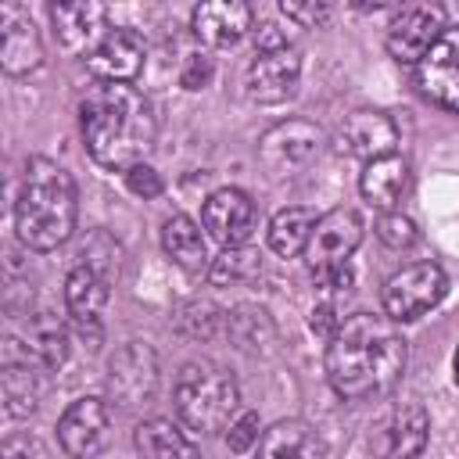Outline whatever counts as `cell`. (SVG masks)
<instances>
[{
  "mask_svg": "<svg viewBox=\"0 0 459 459\" xmlns=\"http://www.w3.org/2000/svg\"><path fill=\"white\" fill-rule=\"evenodd\" d=\"M405 373V341L394 319L355 312L326 341V380L341 398L362 402L387 394Z\"/></svg>",
  "mask_w": 459,
  "mask_h": 459,
  "instance_id": "obj_1",
  "label": "cell"
},
{
  "mask_svg": "<svg viewBox=\"0 0 459 459\" xmlns=\"http://www.w3.org/2000/svg\"><path fill=\"white\" fill-rule=\"evenodd\" d=\"M79 122L90 158L111 172L143 165L158 136L154 108L133 82H93L82 97Z\"/></svg>",
  "mask_w": 459,
  "mask_h": 459,
  "instance_id": "obj_2",
  "label": "cell"
},
{
  "mask_svg": "<svg viewBox=\"0 0 459 459\" xmlns=\"http://www.w3.org/2000/svg\"><path fill=\"white\" fill-rule=\"evenodd\" d=\"M18 240L32 251H54L75 230V183L65 165L50 158H29L22 190L14 197Z\"/></svg>",
  "mask_w": 459,
  "mask_h": 459,
  "instance_id": "obj_3",
  "label": "cell"
},
{
  "mask_svg": "<svg viewBox=\"0 0 459 459\" xmlns=\"http://www.w3.org/2000/svg\"><path fill=\"white\" fill-rule=\"evenodd\" d=\"M240 405V391L230 369L201 359L186 362L176 377V412L190 430L215 434L233 423Z\"/></svg>",
  "mask_w": 459,
  "mask_h": 459,
  "instance_id": "obj_4",
  "label": "cell"
},
{
  "mask_svg": "<svg viewBox=\"0 0 459 459\" xmlns=\"http://www.w3.org/2000/svg\"><path fill=\"white\" fill-rule=\"evenodd\" d=\"M445 290H448V280H445L441 265H434V262L405 265L384 283V312L394 323L420 319L445 298Z\"/></svg>",
  "mask_w": 459,
  "mask_h": 459,
  "instance_id": "obj_5",
  "label": "cell"
},
{
  "mask_svg": "<svg viewBox=\"0 0 459 459\" xmlns=\"http://www.w3.org/2000/svg\"><path fill=\"white\" fill-rule=\"evenodd\" d=\"M430 416L420 402H394L369 430L373 459H416L427 445Z\"/></svg>",
  "mask_w": 459,
  "mask_h": 459,
  "instance_id": "obj_6",
  "label": "cell"
},
{
  "mask_svg": "<svg viewBox=\"0 0 459 459\" xmlns=\"http://www.w3.org/2000/svg\"><path fill=\"white\" fill-rule=\"evenodd\" d=\"M154 391H158V355L151 351V344L129 341L108 362V394L118 405L136 409V405H147Z\"/></svg>",
  "mask_w": 459,
  "mask_h": 459,
  "instance_id": "obj_7",
  "label": "cell"
},
{
  "mask_svg": "<svg viewBox=\"0 0 459 459\" xmlns=\"http://www.w3.org/2000/svg\"><path fill=\"white\" fill-rule=\"evenodd\" d=\"M445 29L448 25H445V11L441 7H434V4H409L387 25V50H391L394 61L420 65L427 57V50L441 39Z\"/></svg>",
  "mask_w": 459,
  "mask_h": 459,
  "instance_id": "obj_8",
  "label": "cell"
},
{
  "mask_svg": "<svg viewBox=\"0 0 459 459\" xmlns=\"http://www.w3.org/2000/svg\"><path fill=\"white\" fill-rule=\"evenodd\" d=\"M359 240H362V219L351 208H333V212L316 219V230H312L308 247H305V258H308L312 273L333 269V265H348V258L355 255Z\"/></svg>",
  "mask_w": 459,
  "mask_h": 459,
  "instance_id": "obj_9",
  "label": "cell"
},
{
  "mask_svg": "<svg viewBox=\"0 0 459 459\" xmlns=\"http://www.w3.org/2000/svg\"><path fill=\"white\" fill-rule=\"evenodd\" d=\"M111 409L100 398H75L57 420V441L72 459H93L108 445Z\"/></svg>",
  "mask_w": 459,
  "mask_h": 459,
  "instance_id": "obj_10",
  "label": "cell"
},
{
  "mask_svg": "<svg viewBox=\"0 0 459 459\" xmlns=\"http://www.w3.org/2000/svg\"><path fill=\"white\" fill-rule=\"evenodd\" d=\"M416 82L423 97L459 115V25H448L441 39L416 65Z\"/></svg>",
  "mask_w": 459,
  "mask_h": 459,
  "instance_id": "obj_11",
  "label": "cell"
},
{
  "mask_svg": "<svg viewBox=\"0 0 459 459\" xmlns=\"http://www.w3.org/2000/svg\"><path fill=\"white\" fill-rule=\"evenodd\" d=\"M301 79V57L294 47H276V50H255L247 65V97L258 104H283L294 97Z\"/></svg>",
  "mask_w": 459,
  "mask_h": 459,
  "instance_id": "obj_12",
  "label": "cell"
},
{
  "mask_svg": "<svg viewBox=\"0 0 459 459\" xmlns=\"http://www.w3.org/2000/svg\"><path fill=\"white\" fill-rule=\"evenodd\" d=\"M201 219H204V230H208L222 247H244L247 237L255 233L258 212H255V201H251L244 190L222 186V190L208 194Z\"/></svg>",
  "mask_w": 459,
  "mask_h": 459,
  "instance_id": "obj_13",
  "label": "cell"
},
{
  "mask_svg": "<svg viewBox=\"0 0 459 459\" xmlns=\"http://www.w3.org/2000/svg\"><path fill=\"white\" fill-rule=\"evenodd\" d=\"M50 18H54L57 43L68 54H86L90 57L100 47V39L111 32V29H104L108 25V7L104 4H93V0L54 4L50 7Z\"/></svg>",
  "mask_w": 459,
  "mask_h": 459,
  "instance_id": "obj_14",
  "label": "cell"
},
{
  "mask_svg": "<svg viewBox=\"0 0 459 459\" xmlns=\"http://www.w3.org/2000/svg\"><path fill=\"white\" fill-rule=\"evenodd\" d=\"M394 143H398V126L384 111H366V108L351 111L337 129V147L362 161L394 154Z\"/></svg>",
  "mask_w": 459,
  "mask_h": 459,
  "instance_id": "obj_15",
  "label": "cell"
},
{
  "mask_svg": "<svg viewBox=\"0 0 459 459\" xmlns=\"http://www.w3.org/2000/svg\"><path fill=\"white\" fill-rule=\"evenodd\" d=\"M319 147V129L305 118H287V122H276L273 129L262 133L258 140V154L269 169L276 172H290L298 165H305Z\"/></svg>",
  "mask_w": 459,
  "mask_h": 459,
  "instance_id": "obj_16",
  "label": "cell"
},
{
  "mask_svg": "<svg viewBox=\"0 0 459 459\" xmlns=\"http://www.w3.org/2000/svg\"><path fill=\"white\" fill-rule=\"evenodd\" d=\"M108 305V280L93 273L90 265H75L65 280V308L75 323V330L97 344L100 341V312Z\"/></svg>",
  "mask_w": 459,
  "mask_h": 459,
  "instance_id": "obj_17",
  "label": "cell"
},
{
  "mask_svg": "<svg viewBox=\"0 0 459 459\" xmlns=\"http://www.w3.org/2000/svg\"><path fill=\"white\" fill-rule=\"evenodd\" d=\"M39 366L32 362L29 348L22 341H7L4 344V359H0V394H4V409L7 416H29L39 402Z\"/></svg>",
  "mask_w": 459,
  "mask_h": 459,
  "instance_id": "obj_18",
  "label": "cell"
},
{
  "mask_svg": "<svg viewBox=\"0 0 459 459\" xmlns=\"http://www.w3.org/2000/svg\"><path fill=\"white\" fill-rule=\"evenodd\" d=\"M43 61V47L29 11L18 4H0V65L7 75H25Z\"/></svg>",
  "mask_w": 459,
  "mask_h": 459,
  "instance_id": "obj_19",
  "label": "cell"
},
{
  "mask_svg": "<svg viewBox=\"0 0 459 459\" xmlns=\"http://www.w3.org/2000/svg\"><path fill=\"white\" fill-rule=\"evenodd\" d=\"M97 82H133L143 68V39L133 29H111L86 57Z\"/></svg>",
  "mask_w": 459,
  "mask_h": 459,
  "instance_id": "obj_20",
  "label": "cell"
},
{
  "mask_svg": "<svg viewBox=\"0 0 459 459\" xmlns=\"http://www.w3.org/2000/svg\"><path fill=\"white\" fill-rule=\"evenodd\" d=\"M251 18L255 11L240 0H212V4L194 7L190 25L197 39H204L208 47H233L251 32Z\"/></svg>",
  "mask_w": 459,
  "mask_h": 459,
  "instance_id": "obj_21",
  "label": "cell"
},
{
  "mask_svg": "<svg viewBox=\"0 0 459 459\" xmlns=\"http://www.w3.org/2000/svg\"><path fill=\"white\" fill-rule=\"evenodd\" d=\"M258 459H326V445L305 420H280L258 437Z\"/></svg>",
  "mask_w": 459,
  "mask_h": 459,
  "instance_id": "obj_22",
  "label": "cell"
},
{
  "mask_svg": "<svg viewBox=\"0 0 459 459\" xmlns=\"http://www.w3.org/2000/svg\"><path fill=\"white\" fill-rule=\"evenodd\" d=\"M405 186H409V161L398 154H384V158L366 161V169L359 176L362 197L377 208H391L405 194Z\"/></svg>",
  "mask_w": 459,
  "mask_h": 459,
  "instance_id": "obj_23",
  "label": "cell"
},
{
  "mask_svg": "<svg viewBox=\"0 0 459 459\" xmlns=\"http://www.w3.org/2000/svg\"><path fill=\"white\" fill-rule=\"evenodd\" d=\"M133 441L140 459H197L194 441L172 420H143Z\"/></svg>",
  "mask_w": 459,
  "mask_h": 459,
  "instance_id": "obj_24",
  "label": "cell"
},
{
  "mask_svg": "<svg viewBox=\"0 0 459 459\" xmlns=\"http://www.w3.org/2000/svg\"><path fill=\"white\" fill-rule=\"evenodd\" d=\"M316 219H319V215H316L312 208H301V204L276 212L273 222H269V247H273L280 258L305 255L308 237H312V230H316Z\"/></svg>",
  "mask_w": 459,
  "mask_h": 459,
  "instance_id": "obj_25",
  "label": "cell"
},
{
  "mask_svg": "<svg viewBox=\"0 0 459 459\" xmlns=\"http://www.w3.org/2000/svg\"><path fill=\"white\" fill-rule=\"evenodd\" d=\"M161 244L169 251L172 262H179L183 269L197 273L208 262V247H204V237H201V226L190 219V215H172L165 226H161Z\"/></svg>",
  "mask_w": 459,
  "mask_h": 459,
  "instance_id": "obj_26",
  "label": "cell"
},
{
  "mask_svg": "<svg viewBox=\"0 0 459 459\" xmlns=\"http://www.w3.org/2000/svg\"><path fill=\"white\" fill-rule=\"evenodd\" d=\"M25 348H29V355H32V362L39 369H61L65 359H68V333L54 316L43 312V316L29 319Z\"/></svg>",
  "mask_w": 459,
  "mask_h": 459,
  "instance_id": "obj_27",
  "label": "cell"
},
{
  "mask_svg": "<svg viewBox=\"0 0 459 459\" xmlns=\"http://www.w3.org/2000/svg\"><path fill=\"white\" fill-rule=\"evenodd\" d=\"M262 276V255L255 247H222L219 258H212L208 265V280L215 287H244L251 280Z\"/></svg>",
  "mask_w": 459,
  "mask_h": 459,
  "instance_id": "obj_28",
  "label": "cell"
},
{
  "mask_svg": "<svg viewBox=\"0 0 459 459\" xmlns=\"http://www.w3.org/2000/svg\"><path fill=\"white\" fill-rule=\"evenodd\" d=\"M226 326H230V333H233L244 348H262V341L273 337V326H269V319H265L262 308H237V312L226 319Z\"/></svg>",
  "mask_w": 459,
  "mask_h": 459,
  "instance_id": "obj_29",
  "label": "cell"
},
{
  "mask_svg": "<svg viewBox=\"0 0 459 459\" xmlns=\"http://www.w3.org/2000/svg\"><path fill=\"white\" fill-rule=\"evenodd\" d=\"M377 237H380L387 247L402 251V247H412V244H416V226H412V219H405L402 212H391V215H380V219H377Z\"/></svg>",
  "mask_w": 459,
  "mask_h": 459,
  "instance_id": "obj_30",
  "label": "cell"
},
{
  "mask_svg": "<svg viewBox=\"0 0 459 459\" xmlns=\"http://www.w3.org/2000/svg\"><path fill=\"white\" fill-rule=\"evenodd\" d=\"M226 445L233 452H247L251 445H258V416L255 412H240L233 416L230 430H226Z\"/></svg>",
  "mask_w": 459,
  "mask_h": 459,
  "instance_id": "obj_31",
  "label": "cell"
},
{
  "mask_svg": "<svg viewBox=\"0 0 459 459\" xmlns=\"http://www.w3.org/2000/svg\"><path fill=\"white\" fill-rule=\"evenodd\" d=\"M4 459H50V452L32 434H7L4 437Z\"/></svg>",
  "mask_w": 459,
  "mask_h": 459,
  "instance_id": "obj_32",
  "label": "cell"
},
{
  "mask_svg": "<svg viewBox=\"0 0 459 459\" xmlns=\"http://www.w3.org/2000/svg\"><path fill=\"white\" fill-rule=\"evenodd\" d=\"M126 186H129L136 197L151 201V197H158V194H161V176L143 161V165H133V169L126 172Z\"/></svg>",
  "mask_w": 459,
  "mask_h": 459,
  "instance_id": "obj_33",
  "label": "cell"
},
{
  "mask_svg": "<svg viewBox=\"0 0 459 459\" xmlns=\"http://www.w3.org/2000/svg\"><path fill=\"white\" fill-rule=\"evenodd\" d=\"M208 79H212V61L204 54H190L186 65H183V72H179V82L186 90H201Z\"/></svg>",
  "mask_w": 459,
  "mask_h": 459,
  "instance_id": "obj_34",
  "label": "cell"
},
{
  "mask_svg": "<svg viewBox=\"0 0 459 459\" xmlns=\"http://www.w3.org/2000/svg\"><path fill=\"white\" fill-rule=\"evenodd\" d=\"M316 276V283H319V290H348L351 287V265H333V269H319V273H312Z\"/></svg>",
  "mask_w": 459,
  "mask_h": 459,
  "instance_id": "obj_35",
  "label": "cell"
},
{
  "mask_svg": "<svg viewBox=\"0 0 459 459\" xmlns=\"http://www.w3.org/2000/svg\"><path fill=\"white\" fill-rule=\"evenodd\" d=\"M283 14L294 18L298 25H316V22H323L330 14V7H323V4H287L283 0Z\"/></svg>",
  "mask_w": 459,
  "mask_h": 459,
  "instance_id": "obj_36",
  "label": "cell"
},
{
  "mask_svg": "<svg viewBox=\"0 0 459 459\" xmlns=\"http://www.w3.org/2000/svg\"><path fill=\"white\" fill-rule=\"evenodd\" d=\"M341 323H344V319L333 312V305H316V308H312V330H316V333H323L326 341L337 333V326H341Z\"/></svg>",
  "mask_w": 459,
  "mask_h": 459,
  "instance_id": "obj_37",
  "label": "cell"
},
{
  "mask_svg": "<svg viewBox=\"0 0 459 459\" xmlns=\"http://www.w3.org/2000/svg\"><path fill=\"white\" fill-rule=\"evenodd\" d=\"M452 366H455V380H459V348H455V362Z\"/></svg>",
  "mask_w": 459,
  "mask_h": 459,
  "instance_id": "obj_38",
  "label": "cell"
}]
</instances>
